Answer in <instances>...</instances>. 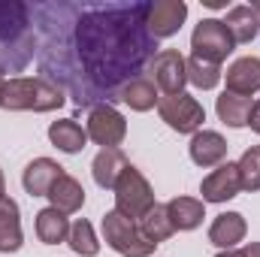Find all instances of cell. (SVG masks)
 I'll list each match as a JSON object with an SVG mask.
<instances>
[{
	"mask_svg": "<svg viewBox=\"0 0 260 257\" xmlns=\"http://www.w3.org/2000/svg\"><path fill=\"white\" fill-rule=\"evenodd\" d=\"M148 3H100L76 6L73 55L76 70L70 79L73 97L82 103L118 100V91L139 79L157 55V40L145 27Z\"/></svg>",
	"mask_w": 260,
	"mask_h": 257,
	"instance_id": "6da1fadb",
	"label": "cell"
},
{
	"mask_svg": "<svg viewBox=\"0 0 260 257\" xmlns=\"http://www.w3.org/2000/svg\"><path fill=\"white\" fill-rule=\"evenodd\" d=\"M37 55L34 12L21 0H0V73H21Z\"/></svg>",
	"mask_w": 260,
	"mask_h": 257,
	"instance_id": "7a4b0ae2",
	"label": "cell"
},
{
	"mask_svg": "<svg viewBox=\"0 0 260 257\" xmlns=\"http://www.w3.org/2000/svg\"><path fill=\"white\" fill-rule=\"evenodd\" d=\"M64 103V88L46 76H12V79H6L3 109H9V112H55Z\"/></svg>",
	"mask_w": 260,
	"mask_h": 257,
	"instance_id": "3957f363",
	"label": "cell"
},
{
	"mask_svg": "<svg viewBox=\"0 0 260 257\" xmlns=\"http://www.w3.org/2000/svg\"><path fill=\"white\" fill-rule=\"evenodd\" d=\"M103 239L106 245L121 257H151L157 245H151L142 233H139V224L124 218L121 212L109 209L103 215Z\"/></svg>",
	"mask_w": 260,
	"mask_h": 257,
	"instance_id": "277c9868",
	"label": "cell"
},
{
	"mask_svg": "<svg viewBox=\"0 0 260 257\" xmlns=\"http://www.w3.org/2000/svg\"><path fill=\"white\" fill-rule=\"evenodd\" d=\"M233 49H236V43H233V37L221 18H203L191 34V58L221 67L230 58Z\"/></svg>",
	"mask_w": 260,
	"mask_h": 257,
	"instance_id": "5b68a950",
	"label": "cell"
},
{
	"mask_svg": "<svg viewBox=\"0 0 260 257\" xmlns=\"http://www.w3.org/2000/svg\"><path fill=\"white\" fill-rule=\"evenodd\" d=\"M112 191H115V212H121L130 221H139L148 209H154V191H151L148 179L133 164L121 173V179Z\"/></svg>",
	"mask_w": 260,
	"mask_h": 257,
	"instance_id": "8992f818",
	"label": "cell"
},
{
	"mask_svg": "<svg viewBox=\"0 0 260 257\" xmlns=\"http://www.w3.org/2000/svg\"><path fill=\"white\" fill-rule=\"evenodd\" d=\"M157 115H160V121L170 130H176V133H191V136H194L197 130L203 127V121H206L203 103H200L197 97H191L188 91H185V94H173V97H160V100H157Z\"/></svg>",
	"mask_w": 260,
	"mask_h": 257,
	"instance_id": "52a82bcc",
	"label": "cell"
},
{
	"mask_svg": "<svg viewBox=\"0 0 260 257\" xmlns=\"http://www.w3.org/2000/svg\"><path fill=\"white\" fill-rule=\"evenodd\" d=\"M88 139L97 142L100 148H118L127 136V121L112 103H97L88 109Z\"/></svg>",
	"mask_w": 260,
	"mask_h": 257,
	"instance_id": "ba28073f",
	"label": "cell"
},
{
	"mask_svg": "<svg viewBox=\"0 0 260 257\" xmlns=\"http://www.w3.org/2000/svg\"><path fill=\"white\" fill-rule=\"evenodd\" d=\"M151 73V82L157 91H164V97H173V94H185V85H188V58L176 49H164L151 58L148 64Z\"/></svg>",
	"mask_w": 260,
	"mask_h": 257,
	"instance_id": "9c48e42d",
	"label": "cell"
},
{
	"mask_svg": "<svg viewBox=\"0 0 260 257\" xmlns=\"http://www.w3.org/2000/svg\"><path fill=\"white\" fill-rule=\"evenodd\" d=\"M185 18H188L185 0H154V3H148L145 27L154 40H167V37H176L182 30Z\"/></svg>",
	"mask_w": 260,
	"mask_h": 257,
	"instance_id": "30bf717a",
	"label": "cell"
},
{
	"mask_svg": "<svg viewBox=\"0 0 260 257\" xmlns=\"http://www.w3.org/2000/svg\"><path fill=\"white\" fill-rule=\"evenodd\" d=\"M200 200L203 203H227V200H233V197H239L242 194V182H239V167L236 164H221V167H215L206 179H203V185H200Z\"/></svg>",
	"mask_w": 260,
	"mask_h": 257,
	"instance_id": "8fae6325",
	"label": "cell"
},
{
	"mask_svg": "<svg viewBox=\"0 0 260 257\" xmlns=\"http://www.w3.org/2000/svg\"><path fill=\"white\" fill-rule=\"evenodd\" d=\"M227 148L230 145H227V139L218 130H197L194 136H191V145H188L191 160H194L197 167H203V170L221 167L224 157H227Z\"/></svg>",
	"mask_w": 260,
	"mask_h": 257,
	"instance_id": "7c38bea8",
	"label": "cell"
},
{
	"mask_svg": "<svg viewBox=\"0 0 260 257\" xmlns=\"http://www.w3.org/2000/svg\"><path fill=\"white\" fill-rule=\"evenodd\" d=\"M61 176H64V167L58 160H52V157H34L24 167V173H21V185H24V191L30 194V197H49L52 185Z\"/></svg>",
	"mask_w": 260,
	"mask_h": 257,
	"instance_id": "4fadbf2b",
	"label": "cell"
},
{
	"mask_svg": "<svg viewBox=\"0 0 260 257\" xmlns=\"http://www.w3.org/2000/svg\"><path fill=\"white\" fill-rule=\"evenodd\" d=\"M224 82H227V91L230 94H239V97L257 94L260 91V58H254V55L236 58L233 64L227 67Z\"/></svg>",
	"mask_w": 260,
	"mask_h": 257,
	"instance_id": "5bb4252c",
	"label": "cell"
},
{
	"mask_svg": "<svg viewBox=\"0 0 260 257\" xmlns=\"http://www.w3.org/2000/svg\"><path fill=\"white\" fill-rule=\"evenodd\" d=\"M245 233H248V224H245V215L242 212H224L212 221L209 227V242L221 251H230L236 248L239 242H245Z\"/></svg>",
	"mask_w": 260,
	"mask_h": 257,
	"instance_id": "9a60e30c",
	"label": "cell"
},
{
	"mask_svg": "<svg viewBox=\"0 0 260 257\" xmlns=\"http://www.w3.org/2000/svg\"><path fill=\"white\" fill-rule=\"evenodd\" d=\"M127 167H130V160L124 157V151H121V148H100V151H97V157H94V164H91V176H94L97 188L112 191V188L118 185V179H121V173H124Z\"/></svg>",
	"mask_w": 260,
	"mask_h": 257,
	"instance_id": "2e32d148",
	"label": "cell"
},
{
	"mask_svg": "<svg viewBox=\"0 0 260 257\" xmlns=\"http://www.w3.org/2000/svg\"><path fill=\"white\" fill-rule=\"evenodd\" d=\"M24 245L21 233V209L12 197L0 200V254H15Z\"/></svg>",
	"mask_w": 260,
	"mask_h": 257,
	"instance_id": "e0dca14e",
	"label": "cell"
},
{
	"mask_svg": "<svg viewBox=\"0 0 260 257\" xmlns=\"http://www.w3.org/2000/svg\"><path fill=\"white\" fill-rule=\"evenodd\" d=\"M233 37V43H251L254 37L260 34V18L257 12L251 9V3H239V6H230L227 9V18H221Z\"/></svg>",
	"mask_w": 260,
	"mask_h": 257,
	"instance_id": "ac0fdd59",
	"label": "cell"
},
{
	"mask_svg": "<svg viewBox=\"0 0 260 257\" xmlns=\"http://www.w3.org/2000/svg\"><path fill=\"white\" fill-rule=\"evenodd\" d=\"M167 215L176 230H197L206 218V203L200 197H173L167 203Z\"/></svg>",
	"mask_w": 260,
	"mask_h": 257,
	"instance_id": "d6986e66",
	"label": "cell"
},
{
	"mask_svg": "<svg viewBox=\"0 0 260 257\" xmlns=\"http://www.w3.org/2000/svg\"><path fill=\"white\" fill-rule=\"evenodd\" d=\"M49 203H52V209H58V212H64V215L79 212V209L85 206V188H82V182L73 179L70 173H64V176L52 185Z\"/></svg>",
	"mask_w": 260,
	"mask_h": 257,
	"instance_id": "ffe728a7",
	"label": "cell"
},
{
	"mask_svg": "<svg viewBox=\"0 0 260 257\" xmlns=\"http://www.w3.org/2000/svg\"><path fill=\"white\" fill-rule=\"evenodd\" d=\"M37 239L43 245H61L70 239V218L64 212L46 206L37 212Z\"/></svg>",
	"mask_w": 260,
	"mask_h": 257,
	"instance_id": "44dd1931",
	"label": "cell"
},
{
	"mask_svg": "<svg viewBox=\"0 0 260 257\" xmlns=\"http://www.w3.org/2000/svg\"><path fill=\"white\" fill-rule=\"evenodd\" d=\"M118 100H121L124 106H130L133 112H148V109L157 106L160 91L154 88V82H151L148 76H139V79L127 82V85L118 91Z\"/></svg>",
	"mask_w": 260,
	"mask_h": 257,
	"instance_id": "7402d4cb",
	"label": "cell"
},
{
	"mask_svg": "<svg viewBox=\"0 0 260 257\" xmlns=\"http://www.w3.org/2000/svg\"><path fill=\"white\" fill-rule=\"evenodd\" d=\"M251 106H254L251 97H239V94H230V91H224V94L215 100V112H218V118H221L227 127H233V130L248 127Z\"/></svg>",
	"mask_w": 260,
	"mask_h": 257,
	"instance_id": "603a6c76",
	"label": "cell"
},
{
	"mask_svg": "<svg viewBox=\"0 0 260 257\" xmlns=\"http://www.w3.org/2000/svg\"><path fill=\"white\" fill-rule=\"evenodd\" d=\"M49 139L58 151L64 154H79L88 142V133L82 130V124H76L73 118H61V121H52L49 124Z\"/></svg>",
	"mask_w": 260,
	"mask_h": 257,
	"instance_id": "cb8c5ba5",
	"label": "cell"
},
{
	"mask_svg": "<svg viewBox=\"0 0 260 257\" xmlns=\"http://www.w3.org/2000/svg\"><path fill=\"white\" fill-rule=\"evenodd\" d=\"M136 224H139V233H142L151 245H160V242H167V239L176 233V227H173V221H170V215H167V203H164V206L154 203V209H148Z\"/></svg>",
	"mask_w": 260,
	"mask_h": 257,
	"instance_id": "d4e9b609",
	"label": "cell"
},
{
	"mask_svg": "<svg viewBox=\"0 0 260 257\" xmlns=\"http://www.w3.org/2000/svg\"><path fill=\"white\" fill-rule=\"evenodd\" d=\"M67 245H70L76 254H82V257H97L100 254L97 233H94L91 221H85V218H79V221L70 224V239H67Z\"/></svg>",
	"mask_w": 260,
	"mask_h": 257,
	"instance_id": "484cf974",
	"label": "cell"
},
{
	"mask_svg": "<svg viewBox=\"0 0 260 257\" xmlns=\"http://www.w3.org/2000/svg\"><path fill=\"white\" fill-rule=\"evenodd\" d=\"M224 79L221 67L209 64V61H200V58H188V82L200 88V91H212L218 88V82Z\"/></svg>",
	"mask_w": 260,
	"mask_h": 257,
	"instance_id": "4316f807",
	"label": "cell"
},
{
	"mask_svg": "<svg viewBox=\"0 0 260 257\" xmlns=\"http://www.w3.org/2000/svg\"><path fill=\"white\" fill-rule=\"evenodd\" d=\"M239 167V182H242V191L254 194L260 191V145H251L242 151V157L236 160Z\"/></svg>",
	"mask_w": 260,
	"mask_h": 257,
	"instance_id": "83f0119b",
	"label": "cell"
},
{
	"mask_svg": "<svg viewBox=\"0 0 260 257\" xmlns=\"http://www.w3.org/2000/svg\"><path fill=\"white\" fill-rule=\"evenodd\" d=\"M248 127L260 133V100H254V106H251V115H248Z\"/></svg>",
	"mask_w": 260,
	"mask_h": 257,
	"instance_id": "f1b7e54d",
	"label": "cell"
},
{
	"mask_svg": "<svg viewBox=\"0 0 260 257\" xmlns=\"http://www.w3.org/2000/svg\"><path fill=\"white\" fill-rule=\"evenodd\" d=\"M242 254L245 257H260V242H245V245H242Z\"/></svg>",
	"mask_w": 260,
	"mask_h": 257,
	"instance_id": "f546056e",
	"label": "cell"
},
{
	"mask_svg": "<svg viewBox=\"0 0 260 257\" xmlns=\"http://www.w3.org/2000/svg\"><path fill=\"white\" fill-rule=\"evenodd\" d=\"M215 257H245V254H242V248H230V251H218Z\"/></svg>",
	"mask_w": 260,
	"mask_h": 257,
	"instance_id": "4dcf8cb0",
	"label": "cell"
},
{
	"mask_svg": "<svg viewBox=\"0 0 260 257\" xmlns=\"http://www.w3.org/2000/svg\"><path fill=\"white\" fill-rule=\"evenodd\" d=\"M6 197V179H3V170H0V200Z\"/></svg>",
	"mask_w": 260,
	"mask_h": 257,
	"instance_id": "1f68e13d",
	"label": "cell"
},
{
	"mask_svg": "<svg viewBox=\"0 0 260 257\" xmlns=\"http://www.w3.org/2000/svg\"><path fill=\"white\" fill-rule=\"evenodd\" d=\"M3 91H6V79L0 76V106H3Z\"/></svg>",
	"mask_w": 260,
	"mask_h": 257,
	"instance_id": "d6a6232c",
	"label": "cell"
},
{
	"mask_svg": "<svg viewBox=\"0 0 260 257\" xmlns=\"http://www.w3.org/2000/svg\"><path fill=\"white\" fill-rule=\"evenodd\" d=\"M251 9L257 12V18H260V0H257V3H251Z\"/></svg>",
	"mask_w": 260,
	"mask_h": 257,
	"instance_id": "836d02e7",
	"label": "cell"
}]
</instances>
